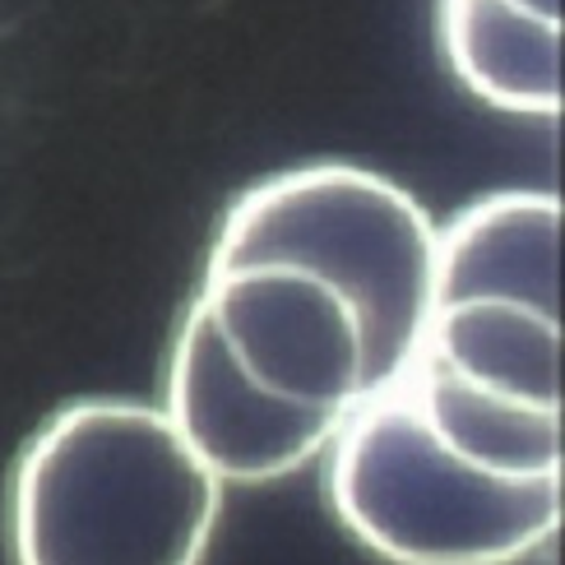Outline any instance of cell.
<instances>
[{"label": "cell", "mask_w": 565, "mask_h": 565, "mask_svg": "<svg viewBox=\"0 0 565 565\" xmlns=\"http://www.w3.org/2000/svg\"><path fill=\"white\" fill-rule=\"evenodd\" d=\"M398 385L422 422L468 463L501 478H561V408L491 394L427 358H413Z\"/></svg>", "instance_id": "obj_9"}, {"label": "cell", "mask_w": 565, "mask_h": 565, "mask_svg": "<svg viewBox=\"0 0 565 565\" xmlns=\"http://www.w3.org/2000/svg\"><path fill=\"white\" fill-rule=\"evenodd\" d=\"M200 301L250 385L278 404L348 417L366 398V339L352 301L288 260L204 269Z\"/></svg>", "instance_id": "obj_4"}, {"label": "cell", "mask_w": 565, "mask_h": 565, "mask_svg": "<svg viewBox=\"0 0 565 565\" xmlns=\"http://www.w3.org/2000/svg\"><path fill=\"white\" fill-rule=\"evenodd\" d=\"M473 297L561 316V200L552 191L482 195L436 227V306Z\"/></svg>", "instance_id": "obj_6"}, {"label": "cell", "mask_w": 565, "mask_h": 565, "mask_svg": "<svg viewBox=\"0 0 565 565\" xmlns=\"http://www.w3.org/2000/svg\"><path fill=\"white\" fill-rule=\"evenodd\" d=\"M223 482L135 398L65 404L23 445L10 478L14 565H200Z\"/></svg>", "instance_id": "obj_1"}, {"label": "cell", "mask_w": 565, "mask_h": 565, "mask_svg": "<svg viewBox=\"0 0 565 565\" xmlns=\"http://www.w3.org/2000/svg\"><path fill=\"white\" fill-rule=\"evenodd\" d=\"M162 413L223 487L288 478L320 459L343 427L339 413L278 404L260 385H250V375L232 362L200 297L177 329Z\"/></svg>", "instance_id": "obj_5"}, {"label": "cell", "mask_w": 565, "mask_h": 565, "mask_svg": "<svg viewBox=\"0 0 565 565\" xmlns=\"http://www.w3.org/2000/svg\"><path fill=\"white\" fill-rule=\"evenodd\" d=\"M324 455L339 524L394 565H514L561 533V478L468 463L398 381L366 394Z\"/></svg>", "instance_id": "obj_3"}, {"label": "cell", "mask_w": 565, "mask_h": 565, "mask_svg": "<svg viewBox=\"0 0 565 565\" xmlns=\"http://www.w3.org/2000/svg\"><path fill=\"white\" fill-rule=\"evenodd\" d=\"M450 75L497 111L552 121L561 111V19L520 0H436Z\"/></svg>", "instance_id": "obj_7"}, {"label": "cell", "mask_w": 565, "mask_h": 565, "mask_svg": "<svg viewBox=\"0 0 565 565\" xmlns=\"http://www.w3.org/2000/svg\"><path fill=\"white\" fill-rule=\"evenodd\" d=\"M288 260L352 301L366 339V394L408 371L436 306V223L404 185L311 162L255 181L218 223L209 269Z\"/></svg>", "instance_id": "obj_2"}, {"label": "cell", "mask_w": 565, "mask_h": 565, "mask_svg": "<svg viewBox=\"0 0 565 565\" xmlns=\"http://www.w3.org/2000/svg\"><path fill=\"white\" fill-rule=\"evenodd\" d=\"M413 358L524 404L561 408V316L520 301H440Z\"/></svg>", "instance_id": "obj_8"}]
</instances>
